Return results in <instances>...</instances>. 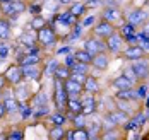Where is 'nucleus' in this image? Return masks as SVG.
<instances>
[{"mask_svg":"<svg viewBox=\"0 0 149 140\" xmlns=\"http://www.w3.org/2000/svg\"><path fill=\"white\" fill-rule=\"evenodd\" d=\"M63 87H65V91H67V97H69V99H81V96L84 92L82 84L75 82L72 79H65V80H63Z\"/></svg>","mask_w":149,"mask_h":140,"instance_id":"nucleus-12","label":"nucleus"},{"mask_svg":"<svg viewBox=\"0 0 149 140\" xmlns=\"http://www.w3.org/2000/svg\"><path fill=\"white\" fill-rule=\"evenodd\" d=\"M12 34V24L9 17H0V39L2 41H9Z\"/></svg>","mask_w":149,"mask_h":140,"instance_id":"nucleus-20","label":"nucleus"},{"mask_svg":"<svg viewBox=\"0 0 149 140\" xmlns=\"http://www.w3.org/2000/svg\"><path fill=\"white\" fill-rule=\"evenodd\" d=\"M86 130H88V135H89V140H96L100 139L101 132H103V126H101V121H88L86 125Z\"/></svg>","mask_w":149,"mask_h":140,"instance_id":"nucleus-26","label":"nucleus"},{"mask_svg":"<svg viewBox=\"0 0 149 140\" xmlns=\"http://www.w3.org/2000/svg\"><path fill=\"white\" fill-rule=\"evenodd\" d=\"M41 5H43V10L50 12L52 16H55V14L58 12V9L62 7L60 0H43V2H41Z\"/></svg>","mask_w":149,"mask_h":140,"instance_id":"nucleus-30","label":"nucleus"},{"mask_svg":"<svg viewBox=\"0 0 149 140\" xmlns=\"http://www.w3.org/2000/svg\"><path fill=\"white\" fill-rule=\"evenodd\" d=\"M28 12H31L33 16H40V14L43 12L41 2H40V3H28Z\"/></svg>","mask_w":149,"mask_h":140,"instance_id":"nucleus-43","label":"nucleus"},{"mask_svg":"<svg viewBox=\"0 0 149 140\" xmlns=\"http://www.w3.org/2000/svg\"><path fill=\"white\" fill-rule=\"evenodd\" d=\"M15 99L19 101V103H26V101H29L31 99V89H29V84H28V80H22V82H19V84H15L14 86V92Z\"/></svg>","mask_w":149,"mask_h":140,"instance_id":"nucleus-16","label":"nucleus"},{"mask_svg":"<svg viewBox=\"0 0 149 140\" xmlns=\"http://www.w3.org/2000/svg\"><path fill=\"white\" fill-rule=\"evenodd\" d=\"M33 103H34V108H38V106H46V104H48V96H46L45 92L34 94Z\"/></svg>","mask_w":149,"mask_h":140,"instance_id":"nucleus-39","label":"nucleus"},{"mask_svg":"<svg viewBox=\"0 0 149 140\" xmlns=\"http://www.w3.org/2000/svg\"><path fill=\"white\" fill-rule=\"evenodd\" d=\"M82 89H84V92H91V94H96L100 92V89H101V86H100V80L94 77V75H88L86 80H84V84H82Z\"/></svg>","mask_w":149,"mask_h":140,"instance_id":"nucleus-22","label":"nucleus"},{"mask_svg":"<svg viewBox=\"0 0 149 140\" xmlns=\"http://www.w3.org/2000/svg\"><path fill=\"white\" fill-rule=\"evenodd\" d=\"M135 91H137L139 99H141V101H144V99L148 97V94H149V84H148V82H139V84L135 86Z\"/></svg>","mask_w":149,"mask_h":140,"instance_id":"nucleus-38","label":"nucleus"},{"mask_svg":"<svg viewBox=\"0 0 149 140\" xmlns=\"http://www.w3.org/2000/svg\"><path fill=\"white\" fill-rule=\"evenodd\" d=\"M104 116L106 118H110V120H113L115 123L118 125V126H125L127 125V121L130 120V113H127V111H123V109H120V108H113V109H108L106 113H104Z\"/></svg>","mask_w":149,"mask_h":140,"instance_id":"nucleus-11","label":"nucleus"},{"mask_svg":"<svg viewBox=\"0 0 149 140\" xmlns=\"http://www.w3.org/2000/svg\"><path fill=\"white\" fill-rule=\"evenodd\" d=\"M111 87H113L115 91H122V89H130V87H135V84L130 80V79H127L125 75H120V77L113 79Z\"/></svg>","mask_w":149,"mask_h":140,"instance_id":"nucleus-25","label":"nucleus"},{"mask_svg":"<svg viewBox=\"0 0 149 140\" xmlns=\"http://www.w3.org/2000/svg\"><path fill=\"white\" fill-rule=\"evenodd\" d=\"M7 116V109H5V104H3V101H0V120H3Z\"/></svg>","mask_w":149,"mask_h":140,"instance_id":"nucleus-50","label":"nucleus"},{"mask_svg":"<svg viewBox=\"0 0 149 140\" xmlns=\"http://www.w3.org/2000/svg\"><path fill=\"white\" fill-rule=\"evenodd\" d=\"M46 24H48V19L43 17L41 14H40V16H33V19H31V22H29V29H33V31H40L41 28H45Z\"/></svg>","mask_w":149,"mask_h":140,"instance_id":"nucleus-31","label":"nucleus"},{"mask_svg":"<svg viewBox=\"0 0 149 140\" xmlns=\"http://www.w3.org/2000/svg\"><path fill=\"white\" fill-rule=\"evenodd\" d=\"M81 104H82V114L86 116H91L98 111V99H96V94L91 92H84L81 96Z\"/></svg>","mask_w":149,"mask_h":140,"instance_id":"nucleus-7","label":"nucleus"},{"mask_svg":"<svg viewBox=\"0 0 149 140\" xmlns=\"http://www.w3.org/2000/svg\"><path fill=\"white\" fill-rule=\"evenodd\" d=\"M36 41H38V45L41 48H50L58 41V34H57V31H55V28H53L52 22H48L45 28H41L40 31H36Z\"/></svg>","mask_w":149,"mask_h":140,"instance_id":"nucleus-1","label":"nucleus"},{"mask_svg":"<svg viewBox=\"0 0 149 140\" xmlns=\"http://www.w3.org/2000/svg\"><path fill=\"white\" fill-rule=\"evenodd\" d=\"M74 50H72V46L70 45H65V46H60L58 50H57V53L55 55H60V57H65V55H69V53H72Z\"/></svg>","mask_w":149,"mask_h":140,"instance_id":"nucleus-48","label":"nucleus"},{"mask_svg":"<svg viewBox=\"0 0 149 140\" xmlns=\"http://www.w3.org/2000/svg\"><path fill=\"white\" fill-rule=\"evenodd\" d=\"M52 21H53V22H57V24H60V26L69 28V31L74 28L77 22H79V19L69 12V9H67V10H63V12H57L55 16L52 17Z\"/></svg>","mask_w":149,"mask_h":140,"instance_id":"nucleus-10","label":"nucleus"},{"mask_svg":"<svg viewBox=\"0 0 149 140\" xmlns=\"http://www.w3.org/2000/svg\"><path fill=\"white\" fill-rule=\"evenodd\" d=\"M88 75H89V74H79V72H70L69 79H72V80L79 82V84H84V80H86V77H88Z\"/></svg>","mask_w":149,"mask_h":140,"instance_id":"nucleus-45","label":"nucleus"},{"mask_svg":"<svg viewBox=\"0 0 149 140\" xmlns=\"http://www.w3.org/2000/svg\"><path fill=\"white\" fill-rule=\"evenodd\" d=\"M3 104H5V109H7V114H14V113H19V101L15 99L14 94H7L3 99Z\"/></svg>","mask_w":149,"mask_h":140,"instance_id":"nucleus-23","label":"nucleus"},{"mask_svg":"<svg viewBox=\"0 0 149 140\" xmlns=\"http://www.w3.org/2000/svg\"><path fill=\"white\" fill-rule=\"evenodd\" d=\"M82 31H84V28H82V24H81V21L75 24L74 28L69 31V34L65 36L67 38V41L69 43H72V41H77V39H81V36H82Z\"/></svg>","mask_w":149,"mask_h":140,"instance_id":"nucleus-29","label":"nucleus"},{"mask_svg":"<svg viewBox=\"0 0 149 140\" xmlns=\"http://www.w3.org/2000/svg\"><path fill=\"white\" fill-rule=\"evenodd\" d=\"M67 91L63 87V80L53 77V103H55V108L58 111H63L65 113V108H67Z\"/></svg>","mask_w":149,"mask_h":140,"instance_id":"nucleus-2","label":"nucleus"},{"mask_svg":"<svg viewBox=\"0 0 149 140\" xmlns=\"http://www.w3.org/2000/svg\"><path fill=\"white\" fill-rule=\"evenodd\" d=\"M106 48H108V53H111V55H120L122 53V50H123V36L120 34L118 31L113 32L111 36H108L106 39Z\"/></svg>","mask_w":149,"mask_h":140,"instance_id":"nucleus-8","label":"nucleus"},{"mask_svg":"<svg viewBox=\"0 0 149 140\" xmlns=\"http://www.w3.org/2000/svg\"><path fill=\"white\" fill-rule=\"evenodd\" d=\"M3 77H5V80H7V84L12 86V87H14L15 84L22 82V80H24V75H22V68H21V65H19V63H14V65L7 67Z\"/></svg>","mask_w":149,"mask_h":140,"instance_id":"nucleus-9","label":"nucleus"},{"mask_svg":"<svg viewBox=\"0 0 149 140\" xmlns=\"http://www.w3.org/2000/svg\"><path fill=\"white\" fill-rule=\"evenodd\" d=\"M94 22H96V16H84L82 19H81V24H82V28L94 26Z\"/></svg>","mask_w":149,"mask_h":140,"instance_id":"nucleus-46","label":"nucleus"},{"mask_svg":"<svg viewBox=\"0 0 149 140\" xmlns=\"http://www.w3.org/2000/svg\"><path fill=\"white\" fill-rule=\"evenodd\" d=\"M137 45L142 48V51H144L146 55H149V39H139Z\"/></svg>","mask_w":149,"mask_h":140,"instance_id":"nucleus-49","label":"nucleus"},{"mask_svg":"<svg viewBox=\"0 0 149 140\" xmlns=\"http://www.w3.org/2000/svg\"><path fill=\"white\" fill-rule=\"evenodd\" d=\"M24 128H12L10 132L5 133V139L7 140H22L24 139Z\"/></svg>","mask_w":149,"mask_h":140,"instance_id":"nucleus-37","label":"nucleus"},{"mask_svg":"<svg viewBox=\"0 0 149 140\" xmlns=\"http://www.w3.org/2000/svg\"><path fill=\"white\" fill-rule=\"evenodd\" d=\"M82 48H84L88 53H91L93 57L98 55V53H106V51H108V48H106V41L101 39V38H98V36H94V34H91L89 38L84 39Z\"/></svg>","mask_w":149,"mask_h":140,"instance_id":"nucleus-5","label":"nucleus"},{"mask_svg":"<svg viewBox=\"0 0 149 140\" xmlns=\"http://www.w3.org/2000/svg\"><path fill=\"white\" fill-rule=\"evenodd\" d=\"M12 10H14V16H21L28 10V2L26 0H14L12 2Z\"/></svg>","mask_w":149,"mask_h":140,"instance_id":"nucleus-33","label":"nucleus"},{"mask_svg":"<svg viewBox=\"0 0 149 140\" xmlns=\"http://www.w3.org/2000/svg\"><path fill=\"white\" fill-rule=\"evenodd\" d=\"M74 0H60V3H62V7H69L70 3H72Z\"/></svg>","mask_w":149,"mask_h":140,"instance_id":"nucleus-52","label":"nucleus"},{"mask_svg":"<svg viewBox=\"0 0 149 140\" xmlns=\"http://www.w3.org/2000/svg\"><path fill=\"white\" fill-rule=\"evenodd\" d=\"M122 75H125V77H127V79H130V80L134 82L135 86L139 84V80H137V77H135L134 70L130 68V65H129V67H123V70H122Z\"/></svg>","mask_w":149,"mask_h":140,"instance_id":"nucleus-44","label":"nucleus"},{"mask_svg":"<svg viewBox=\"0 0 149 140\" xmlns=\"http://www.w3.org/2000/svg\"><path fill=\"white\" fill-rule=\"evenodd\" d=\"M19 113H21V118L22 120H28V118L33 116V108L31 106H26L24 103H21L19 104Z\"/></svg>","mask_w":149,"mask_h":140,"instance_id":"nucleus-42","label":"nucleus"},{"mask_svg":"<svg viewBox=\"0 0 149 140\" xmlns=\"http://www.w3.org/2000/svg\"><path fill=\"white\" fill-rule=\"evenodd\" d=\"M101 140H122L123 139V128L122 126H117V128H108V130H103L101 135H100Z\"/></svg>","mask_w":149,"mask_h":140,"instance_id":"nucleus-21","label":"nucleus"},{"mask_svg":"<svg viewBox=\"0 0 149 140\" xmlns=\"http://www.w3.org/2000/svg\"><path fill=\"white\" fill-rule=\"evenodd\" d=\"M148 19H149V12L146 9H142V7H134V9H130L123 16V21L129 22V24H132V26H135V28H141Z\"/></svg>","mask_w":149,"mask_h":140,"instance_id":"nucleus-4","label":"nucleus"},{"mask_svg":"<svg viewBox=\"0 0 149 140\" xmlns=\"http://www.w3.org/2000/svg\"><path fill=\"white\" fill-rule=\"evenodd\" d=\"M22 68V75H24V80H33V82H38L41 75H43V68L40 65H21Z\"/></svg>","mask_w":149,"mask_h":140,"instance_id":"nucleus-15","label":"nucleus"},{"mask_svg":"<svg viewBox=\"0 0 149 140\" xmlns=\"http://www.w3.org/2000/svg\"><path fill=\"white\" fill-rule=\"evenodd\" d=\"M130 68L134 70V74L139 82H148L149 80V58L148 57L130 62Z\"/></svg>","mask_w":149,"mask_h":140,"instance_id":"nucleus-6","label":"nucleus"},{"mask_svg":"<svg viewBox=\"0 0 149 140\" xmlns=\"http://www.w3.org/2000/svg\"><path fill=\"white\" fill-rule=\"evenodd\" d=\"M0 2H14V0H0Z\"/></svg>","mask_w":149,"mask_h":140,"instance_id":"nucleus-53","label":"nucleus"},{"mask_svg":"<svg viewBox=\"0 0 149 140\" xmlns=\"http://www.w3.org/2000/svg\"><path fill=\"white\" fill-rule=\"evenodd\" d=\"M91 67L96 68V70H100V72H104V70L110 67V57H108V51H106V53H98V55H94L93 60H91Z\"/></svg>","mask_w":149,"mask_h":140,"instance_id":"nucleus-17","label":"nucleus"},{"mask_svg":"<svg viewBox=\"0 0 149 140\" xmlns=\"http://www.w3.org/2000/svg\"><path fill=\"white\" fill-rule=\"evenodd\" d=\"M113 97H115V99H122V101H130V103H137V101H141V99H139V96H137L135 87L117 91V94H115Z\"/></svg>","mask_w":149,"mask_h":140,"instance_id":"nucleus-18","label":"nucleus"},{"mask_svg":"<svg viewBox=\"0 0 149 140\" xmlns=\"http://www.w3.org/2000/svg\"><path fill=\"white\" fill-rule=\"evenodd\" d=\"M60 65L58 60H55V58H50L48 62H46V65L43 67V74L45 75H52L53 77V74H55V70H57V67Z\"/></svg>","mask_w":149,"mask_h":140,"instance_id":"nucleus-36","label":"nucleus"},{"mask_svg":"<svg viewBox=\"0 0 149 140\" xmlns=\"http://www.w3.org/2000/svg\"><path fill=\"white\" fill-rule=\"evenodd\" d=\"M10 51H12V48H10V45H9L7 41H0V60L9 58Z\"/></svg>","mask_w":149,"mask_h":140,"instance_id":"nucleus-41","label":"nucleus"},{"mask_svg":"<svg viewBox=\"0 0 149 140\" xmlns=\"http://www.w3.org/2000/svg\"><path fill=\"white\" fill-rule=\"evenodd\" d=\"M74 57H75V60H77V62H84V63H89V65H91V60H93V55L88 53L84 48H82V50H75Z\"/></svg>","mask_w":149,"mask_h":140,"instance_id":"nucleus-35","label":"nucleus"},{"mask_svg":"<svg viewBox=\"0 0 149 140\" xmlns=\"http://www.w3.org/2000/svg\"><path fill=\"white\" fill-rule=\"evenodd\" d=\"M65 128L63 125H52V128L48 130V139L50 140H63L65 139Z\"/></svg>","mask_w":149,"mask_h":140,"instance_id":"nucleus-27","label":"nucleus"},{"mask_svg":"<svg viewBox=\"0 0 149 140\" xmlns=\"http://www.w3.org/2000/svg\"><path fill=\"white\" fill-rule=\"evenodd\" d=\"M19 45H22V46L26 48H31V46H34V45H38V41H36V31H33V32H22L21 36H19Z\"/></svg>","mask_w":149,"mask_h":140,"instance_id":"nucleus-24","label":"nucleus"},{"mask_svg":"<svg viewBox=\"0 0 149 140\" xmlns=\"http://www.w3.org/2000/svg\"><path fill=\"white\" fill-rule=\"evenodd\" d=\"M100 17L110 21V22H113V24L123 21V14L120 12V9L117 7V5H104V9H103V12H101Z\"/></svg>","mask_w":149,"mask_h":140,"instance_id":"nucleus-13","label":"nucleus"},{"mask_svg":"<svg viewBox=\"0 0 149 140\" xmlns=\"http://www.w3.org/2000/svg\"><path fill=\"white\" fill-rule=\"evenodd\" d=\"M117 31H118V26H117V24H113V22H110V21L100 17V21L94 22L91 34L98 36V38H101V39H106L108 36H111L113 32H117Z\"/></svg>","mask_w":149,"mask_h":140,"instance_id":"nucleus-3","label":"nucleus"},{"mask_svg":"<svg viewBox=\"0 0 149 140\" xmlns=\"http://www.w3.org/2000/svg\"><path fill=\"white\" fill-rule=\"evenodd\" d=\"M0 41H2V39H0Z\"/></svg>","mask_w":149,"mask_h":140,"instance_id":"nucleus-54","label":"nucleus"},{"mask_svg":"<svg viewBox=\"0 0 149 140\" xmlns=\"http://www.w3.org/2000/svg\"><path fill=\"white\" fill-rule=\"evenodd\" d=\"M69 75H70V68H69L67 65H63V63H60L58 67H57V70H55V74H53V77L60 79V80L69 79Z\"/></svg>","mask_w":149,"mask_h":140,"instance_id":"nucleus-34","label":"nucleus"},{"mask_svg":"<svg viewBox=\"0 0 149 140\" xmlns=\"http://www.w3.org/2000/svg\"><path fill=\"white\" fill-rule=\"evenodd\" d=\"M67 9H69V12H70L72 16H75L77 19H82V17L88 14V10H89V9L86 7V3H84V2H77V0H74Z\"/></svg>","mask_w":149,"mask_h":140,"instance_id":"nucleus-19","label":"nucleus"},{"mask_svg":"<svg viewBox=\"0 0 149 140\" xmlns=\"http://www.w3.org/2000/svg\"><path fill=\"white\" fill-rule=\"evenodd\" d=\"M122 57H123L125 60H129V62H134V60L144 58V57H148V55L142 51V48L139 46V45H127V46L122 50Z\"/></svg>","mask_w":149,"mask_h":140,"instance_id":"nucleus-14","label":"nucleus"},{"mask_svg":"<svg viewBox=\"0 0 149 140\" xmlns=\"http://www.w3.org/2000/svg\"><path fill=\"white\" fill-rule=\"evenodd\" d=\"M7 86H9V84H7V80H5V77H3V74H0V91H3Z\"/></svg>","mask_w":149,"mask_h":140,"instance_id":"nucleus-51","label":"nucleus"},{"mask_svg":"<svg viewBox=\"0 0 149 140\" xmlns=\"http://www.w3.org/2000/svg\"><path fill=\"white\" fill-rule=\"evenodd\" d=\"M82 111V104L81 99H67V108H65V114H77Z\"/></svg>","mask_w":149,"mask_h":140,"instance_id":"nucleus-28","label":"nucleus"},{"mask_svg":"<svg viewBox=\"0 0 149 140\" xmlns=\"http://www.w3.org/2000/svg\"><path fill=\"white\" fill-rule=\"evenodd\" d=\"M48 116H50L48 120L52 121V125H65V121H69V120H67V114H65L63 111H58V109H57L55 113L48 114Z\"/></svg>","mask_w":149,"mask_h":140,"instance_id":"nucleus-32","label":"nucleus"},{"mask_svg":"<svg viewBox=\"0 0 149 140\" xmlns=\"http://www.w3.org/2000/svg\"><path fill=\"white\" fill-rule=\"evenodd\" d=\"M91 65L84 62H75V65L70 68V72H79V74H89Z\"/></svg>","mask_w":149,"mask_h":140,"instance_id":"nucleus-40","label":"nucleus"},{"mask_svg":"<svg viewBox=\"0 0 149 140\" xmlns=\"http://www.w3.org/2000/svg\"><path fill=\"white\" fill-rule=\"evenodd\" d=\"M75 62H77V60H75V57H74V51L69 53V55H65V58H63V65H67L69 68H72L75 65Z\"/></svg>","mask_w":149,"mask_h":140,"instance_id":"nucleus-47","label":"nucleus"}]
</instances>
